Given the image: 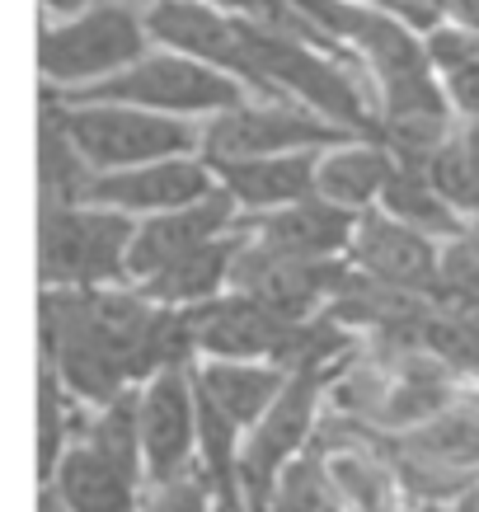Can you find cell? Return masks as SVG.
Wrapping results in <instances>:
<instances>
[{
	"instance_id": "cell-19",
	"label": "cell",
	"mask_w": 479,
	"mask_h": 512,
	"mask_svg": "<svg viewBox=\"0 0 479 512\" xmlns=\"http://www.w3.org/2000/svg\"><path fill=\"white\" fill-rule=\"evenodd\" d=\"M395 160V156H390ZM376 207L386 212V217L404 221V226H414V231L433 235V240H451V235H461L465 217L451 207L442 193H437V184L428 179V170L423 165H404V160H395L386 174V188H381V198H376Z\"/></svg>"
},
{
	"instance_id": "cell-23",
	"label": "cell",
	"mask_w": 479,
	"mask_h": 512,
	"mask_svg": "<svg viewBox=\"0 0 479 512\" xmlns=\"http://www.w3.org/2000/svg\"><path fill=\"white\" fill-rule=\"evenodd\" d=\"M85 414H90V404L76 400V395L66 390L62 376L38 357V484L57 470L62 451L80 437Z\"/></svg>"
},
{
	"instance_id": "cell-17",
	"label": "cell",
	"mask_w": 479,
	"mask_h": 512,
	"mask_svg": "<svg viewBox=\"0 0 479 512\" xmlns=\"http://www.w3.org/2000/svg\"><path fill=\"white\" fill-rule=\"evenodd\" d=\"M43 484H52L71 512H137L141 489H146L141 475L113 466L109 456H99L85 442H71Z\"/></svg>"
},
{
	"instance_id": "cell-26",
	"label": "cell",
	"mask_w": 479,
	"mask_h": 512,
	"mask_svg": "<svg viewBox=\"0 0 479 512\" xmlns=\"http://www.w3.org/2000/svg\"><path fill=\"white\" fill-rule=\"evenodd\" d=\"M437 80H442V94H447V109L456 118H475L479 123V57L437 71Z\"/></svg>"
},
{
	"instance_id": "cell-33",
	"label": "cell",
	"mask_w": 479,
	"mask_h": 512,
	"mask_svg": "<svg viewBox=\"0 0 479 512\" xmlns=\"http://www.w3.org/2000/svg\"><path fill=\"white\" fill-rule=\"evenodd\" d=\"M475 508H479V489H475Z\"/></svg>"
},
{
	"instance_id": "cell-20",
	"label": "cell",
	"mask_w": 479,
	"mask_h": 512,
	"mask_svg": "<svg viewBox=\"0 0 479 512\" xmlns=\"http://www.w3.org/2000/svg\"><path fill=\"white\" fill-rule=\"evenodd\" d=\"M418 348H428L456 381L479 386V306L433 296L418 325Z\"/></svg>"
},
{
	"instance_id": "cell-3",
	"label": "cell",
	"mask_w": 479,
	"mask_h": 512,
	"mask_svg": "<svg viewBox=\"0 0 479 512\" xmlns=\"http://www.w3.org/2000/svg\"><path fill=\"white\" fill-rule=\"evenodd\" d=\"M146 0H99L66 19H38V76L47 94H80L151 52Z\"/></svg>"
},
{
	"instance_id": "cell-27",
	"label": "cell",
	"mask_w": 479,
	"mask_h": 512,
	"mask_svg": "<svg viewBox=\"0 0 479 512\" xmlns=\"http://www.w3.org/2000/svg\"><path fill=\"white\" fill-rule=\"evenodd\" d=\"M376 10H386L395 24H404V29L418 33V38H428L437 24H447L442 0H376Z\"/></svg>"
},
{
	"instance_id": "cell-16",
	"label": "cell",
	"mask_w": 479,
	"mask_h": 512,
	"mask_svg": "<svg viewBox=\"0 0 479 512\" xmlns=\"http://www.w3.org/2000/svg\"><path fill=\"white\" fill-rule=\"evenodd\" d=\"M315 156L320 151H287V156H249V160H221L217 184L231 193L240 217H263L287 202H301L315 193Z\"/></svg>"
},
{
	"instance_id": "cell-11",
	"label": "cell",
	"mask_w": 479,
	"mask_h": 512,
	"mask_svg": "<svg viewBox=\"0 0 479 512\" xmlns=\"http://www.w3.org/2000/svg\"><path fill=\"white\" fill-rule=\"evenodd\" d=\"M343 259H348V268L386 282V287H400V292H414V296H437L442 240L386 217L381 207L357 212L353 240H348V254H343Z\"/></svg>"
},
{
	"instance_id": "cell-9",
	"label": "cell",
	"mask_w": 479,
	"mask_h": 512,
	"mask_svg": "<svg viewBox=\"0 0 479 512\" xmlns=\"http://www.w3.org/2000/svg\"><path fill=\"white\" fill-rule=\"evenodd\" d=\"M193 362L165 367L137 386V437L146 484H165L198 470V409H193Z\"/></svg>"
},
{
	"instance_id": "cell-12",
	"label": "cell",
	"mask_w": 479,
	"mask_h": 512,
	"mask_svg": "<svg viewBox=\"0 0 479 512\" xmlns=\"http://www.w3.org/2000/svg\"><path fill=\"white\" fill-rule=\"evenodd\" d=\"M212 188H217V170L193 151V156L151 160V165H132V170L90 174L80 202H99V207H113V212L141 221L155 217V212H170V207L207 198Z\"/></svg>"
},
{
	"instance_id": "cell-5",
	"label": "cell",
	"mask_w": 479,
	"mask_h": 512,
	"mask_svg": "<svg viewBox=\"0 0 479 512\" xmlns=\"http://www.w3.org/2000/svg\"><path fill=\"white\" fill-rule=\"evenodd\" d=\"M52 99L62 109L66 137L76 141L90 174L193 156L202 141V123H188V118L151 113L137 104H109V99H62V94H52Z\"/></svg>"
},
{
	"instance_id": "cell-7",
	"label": "cell",
	"mask_w": 479,
	"mask_h": 512,
	"mask_svg": "<svg viewBox=\"0 0 479 512\" xmlns=\"http://www.w3.org/2000/svg\"><path fill=\"white\" fill-rule=\"evenodd\" d=\"M62 99H109V104H137V109H151V113L207 123L212 113L249 99V90L235 76L188 57L179 47L151 43V52L137 57L127 71L99 80V85H90L80 94H62Z\"/></svg>"
},
{
	"instance_id": "cell-18",
	"label": "cell",
	"mask_w": 479,
	"mask_h": 512,
	"mask_svg": "<svg viewBox=\"0 0 479 512\" xmlns=\"http://www.w3.org/2000/svg\"><path fill=\"white\" fill-rule=\"evenodd\" d=\"M390 151L376 137H348L334 141L315 156V193L329 198L343 212H367L376 207L390 174Z\"/></svg>"
},
{
	"instance_id": "cell-28",
	"label": "cell",
	"mask_w": 479,
	"mask_h": 512,
	"mask_svg": "<svg viewBox=\"0 0 479 512\" xmlns=\"http://www.w3.org/2000/svg\"><path fill=\"white\" fill-rule=\"evenodd\" d=\"M442 15H447V24H456V29L479 33V0H442Z\"/></svg>"
},
{
	"instance_id": "cell-6",
	"label": "cell",
	"mask_w": 479,
	"mask_h": 512,
	"mask_svg": "<svg viewBox=\"0 0 479 512\" xmlns=\"http://www.w3.org/2000/svg\"><path fill=\"white\" fill-rule=\"evenodd\" d=\"M137 221L99 202H38V287L127 282Z\"/></svg>"
},
{
	"instance_id": "cell-30",
	"label": "cell",
	"mask_w": 479,
	"mask_h": 512,
	"mask_svg": "<svg viewBox=\"0 0 479 512\" xmlns=\"http://www.w3.org/2000/svg\"><path fill=\"white\" fill-rule=\"evenodd\" d=\"M38 512H71V508L57 498V489H52V484H38Z\"/></svg>"
},
{
	"instance_id": "cell-8",
	"label": "cell",
	"mask_w": 479,
	"mask_h": 512,
	"mask_svg": "<svg viewBox=\"0 0 479 512\" xmlns=\"http://www.w3.org/2000/svg\"><path fill=\"white\" fill-rule=\"evenodd\" d=\"M357 132L329 123L306 104L292 99H259L249 94L231 109L212 113L202 123L198 156L221 165V160H249V156H287V151H325L334 141H348Z\"/></svg>"
},
{
	"instance_id": "cell-1",
	"label": "cell",
	"mask_w": 479,
	"mask_h": 512,
	"mask_svg": "<svg viewBox=\"0 0 479 512\" xmlns=\"http://www.w3.org/2000/svg\"><path fill=\"white\" fill-rule=\"evenodd\" d=\"M38 357L76 400L109 404L146 376L193 362L188 311L160 306L132 282L38 287Z\"/></svg>"
},
{
	"instance_id": "cell-15",
	"label": "cell",
	"mask_w": 479,
	"mask_h": 512,
	"mask_svg": "<svg viewBox=\"0 0 479 512\" xmlns=\"http://www.w3.org/2000/svg\"><path fill=\"white\" fill-rule=\"evenodd\" d=\"M245 245V226L235 221L231 231L212 235V240H202L193 245L188 254L170 259L165 268H155L151 278L132 282L141 296H151L160 306H174V311H188V306H202V301H212V296L231 292V268H235V254Z\"/></svg>"
},
{
	"instance_id": "cell-21",
	"label": "cell",
	"mask_w": 479,
	"mask_h": 512,
	"mask_svg": "<svg viewBox=\"0 0 479 512\" xmlns=\"http://www.w3.org/2000/svg\"><path fill=\"white\" fill-rule=\"evenodd\" d=\"M90 184V170L80 160L76 141L66 137L62 109L43 90L38 99V202H80Z\"/></svg>"
},
{
	"instance_id": "cell-32",
	"label": "cell",
	"mask_w": 479,
	"mask_h": 512,
	"mask_svg": "<svg viewBox=\"0 0 479 512\" xmlns=\"http://www.w3.org/2000/svg\"><path fill=\"white\" fill-rule=\"evenodd\" d=\"M357 5H376V0H357Z\"/></svg>"
},
{
	"instance_id": "cell-2",
	"label": "cell",
	"mask_w": 479,
	"mask_h": 512,
	"mask_svg": "<svg viewBox=\"0 0 479 512\" xmlns=\"http://www.w3.org/2000/svg\"><path fill=\"white\" fill-rule=\"evenodd\" d=\"M348 428L376 447L409 503H456L479 489V386H461L437 414L404 433H371L362 423Z\"/></svg>"
},
{
	"instance_id": "cell-31",
	"label": "cell",
	"mask_w": 479,
	"mask_h": 512,
	"mask_svg": "<svg viewBox=\"0 0 479 512\" xmlns=\"http://www.w3.org/2000/svg\"><path fill=\"white\" fill-rule=\"evenodd\" d=\"M414 512H451V503H414Z\"/></svg>"
},
{
	"instance_id": "cell-24",
	"label": "cell",
	"mask_w": 479,
	"mask_h": 512,
	"mask_svg": "<svg viewBox=\"0 0 479 512\" xmlns=\"http://www.w3.org/2000/svg\"><path fill=\"white\" fill-rule=\"evenodd\" d=\"M263 512H348L343 508L339 489L329 480V466H325V447L320 437L310 442L292 466L282 470V480L273 484V498Z\"/></svg>"
},
{
	"instance_id": "cell-14",
	"label": "cell",
	"mask_w": 479,
	"mask_h": 512,
	"mask_svg": "<svg viewBox=\"0 0 479 512\" xmlns=\"http://www.w3.org/2000/svg\"><path fill=\"white\" fill-rule=\"evenodd\" d=\"M240 221L263 249H278V254H292V259H343L348 240H353L357 212H343L329 198L310 193V198L287 202L278 212L240 217Z\"/></svg>"
},
{
	"instance_id": "cell-13",
	"label": "cell",
	"mask_w": 479,
	"mask_h": 512,
	"mask_svg": "<svg viewBox=\"0 0 479 512\" xmlns=\"http://www.w3.org/2000/svg\"><path fill=\"white\" fill-rule=\"evenodd\" d=\"M240 212L226 188H212L207 198L184 202V207H170V212H155V217H141L137 231H132V245H127V282L151 278L155 268H165L170 259L188 254L193 245L212 240V235L231 231Z\"/></svg>"
},
{
	"instance_id": "cell-29",
	"label": "cell",
	"mask_w": 479,
	"mask_h": 512,
	"mask_svg": "<svg viewBox=\"0 0 479 512\" xmlns=\"http://www.w3.org/2000/svg\"><path fill=\"white\" fill-rule=\"evenodd\" d=\"M85 5H99V0H38V19H66Z\"/></svg>"
},
{
	"instance_id": "cell-25",
	"label": "cell",
	"mask_w": 479,
	"mask_h": 512,
	"mask_svg": "<svg viewBox=\"0 0 479 512\" xmlns=\"http://www.w3.org/2000/svg\"><path fill=\"white\" fill-rule=\"evenodd\" d=\"M137 512H221V508L212 498V489H207V480L193 470V475H179V480L146 484Z\"/></svg>"
},
{
	"instance_id": "cell-22",
	"label": "cell",
	"mask_w": 479,
	"mask_h": 512,
	"mask_svg": "<svg viewBox=\"0 0 479 512\" xmlns=\"http://www.w3.org/2000/svg\"><path fill=\"white\" fill-rule=\"evenodd\" d=\"M423 170H428L437 193H442L465 221L479 217V123L475 118H451L447 137L437 141V151L428 156Z\"/></svg>"
},
{
	"instance_id": "cell-10",
	"label": "cell",
	"mask_w": 479,
	"mask_h": 512,
	"mask_svg": "<svg viewBox=\"0 0 479 512\" xmlns=\"http://www.w3.org/2000/svg\"><path fill=\"white\" fill-rule=\"evenodd\" d=\"M343 273H348V259H292L278 249H263L245 226V245L231 268V292L254 296L292 320H315V315H325L329 296L339 292Z\"/></svg>"
},
{
	"instance_id": "cell-4",
	"label": "cell",
	"mask_w": 479,
	"mask_h": 512,
	"mask_svg": "<svg viewBox=\"0 0 479 512\" xmlns=\"http://www.w3.org/2000/svg\"><path fill=\"white\" fill-rule=\"evenodd\" d=\"M339 367V362H334ZM334 367H296L287 372L282 390L268 400L254 428L240 442V461H235V489H240V512H263L273 498V484L282 470L320 437L325 423V386Z\"/></svg>"
}]
</instances>
